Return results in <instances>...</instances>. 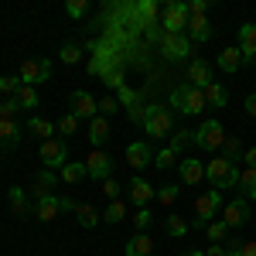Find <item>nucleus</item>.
<instances>
[{
	"label": "nucleus",
	"instance_id": "1",
	"mask_svg": "<svg viewBox=\"0 0 256 256\" xmlns=\"http://www.w3.org/2000/svg\"><path fill=\"white\" fill-rule=\"evenodd\" d=\"M171 106H174L178 113H184V116H198L208 102H205V89H198L192 82H181L171 89Z\"/></svg>",
	"mask_w": 256,
	"mask_h": 256
},
{
	"label": "nucleus",
	"instance_id": "2",
	"mask_svg": "<svg viewBox=\"0 0 256 256\" xmlns=\"http://www.w3.org/2000/svg\"><path fill=\"white\" fill-rule=\"evenodd\" d=\"M205 181H208L216 192H229V188L239 184V168L229 164L226 158H212L208 164H205Z\"/></svg>",
	"mask_w": 256,
	"mask_h": 256
},
{
	"label": "nucleus",
	"instance_id": "3",
	"mask_svg": "<svg viewBox=\"0 0 256 256\" xmlns=\"http://www.w3.org/2000/svg\"><path fill=\"white\" fill-rule=\"evenodd\" d=\"M188 4H181V0H171V4H164L160 7V28H164V34H184L188 31Z\"/></svg>",
	"mask_w": 256,
	"mask_h": 256
},
{
	"label": "nucleus",
	"instance_id": "4",
	"mask_svg": "<svg viewBox=\"0 0 256 256\" xmlns=\"http://www.w3.org/2000/svg\"><path fill=\"white\" fill-rule=\"evenodd\" d=\"M79 202H72L68 195H44V198H34V216L38 222H52L58 212H76Z\"/></svg>",
	"mask_w": 256,
	"mask_h": 256
},
{
	"label": "nucleus",
	"instance_id": "5",
	"mask_svg": "<svg viewBox=\"0 0 256 256\" xmlns=\"http://www.w3.org/2000/svg\"><path fill=\"white\" fill-rule=\"evenodd\" d=\"M144 134H147V144L168 137V134H171V110H164V106H147Z\"/></svg>",
	"mask_w": 256,
	"mask_h": 256
},
{
	"label": "nucleus",
	"instance_id": "6",
	"mask_svg": "<svg viewBox=\"0 0 256 256\" xmlns=\"http://www.w3.org/2000/svg\"><path fill=\"white\" fill-rule=\"evenodd\" d=\"M41 164L48 168V171H62L65 164H68V144L65 140H58V137H52V140H41Z\"/></svg>",
	"mask_w": 256,
	"mask_h": 256
},
{
	"label": "nucleus",
	"instance_id": "7",
	"mask_svg": "<svg viewBox=\"0 0 256 256\" xmlns=\"http://www.w3.org/2000/svg\"><path fill=\"white\" fill-rule=\"evenodd\" d=\"M222 144H226V130H222V123L218 120H202V126L195 130V147L202 150H222Z\"/></svg>",
	"mask_w": 256,
	"mask_h": 256
},
{
	"label": "nucleus",
	"instance_id": "8",
	"mask_svg": "<svg viewBox=\"0 0 256 256\" xmlns=\"http://www.w3.org/2000/svg\"><path fill=\"white\" fill-rule=\"evenodd\" d=\"M253 216V208H250V198H229L226 205H222V222L229 226V229H236V226H246Z\"/></svg>",
	"mask_w": 256,
	"mask_h": 256
},
{
	"label": "nucleus",
	"instance_id": "9",
	"mask_svg": "<svg viewBox=\"0 0 256 256\" xmlns=\"http://www.w3.org/2000/svg\"><path fill=\"white\" fill-rule=\"evenodd\" d=\"M48 76H52V62H44V58L20 62V72H18L20 86H34V89H38V82H44Z\"/></svg>",
	"mask_w": 256,
	"mask_h": 256
},
{
	"label": "nucleus",
	"instance_id": "10",
	"mask_svg": "<svg viewBox=\"0 0 256 256\" xmlns=\"http://www.w3.org/2000/svg\"><path fill=\"white\" fill-rule=\"evenodd\" d=\"M68 106H72V116H79V120L99 116V99H92V92H86V89H76L68 96Z\"/></svg>",
	"mask_w": 256,
	"mask_h": 256
},
{
	"label": "nucleus",
	"instance_id": "11",
	"mask_svg": "<svg viewBox=\"0 0 256 256\" xmlns=\"http://www.w3.org/2000/svg\"><path fill=\"white\" fill-rule=\"evenodd\" d=\"M160 55H164L168 62H184L188 55H192V41L184 38V34H164Z\"/></svg>",
	"mask_w": 256,
	"mask_h": 256
},
{
	"label": "nucleus",
	"instance_id": "12",
	"mask_svg": "<svg viewBox=\"0 0 256 256\" xmlns=\"http://www.w3.org/2000/svg\"><path fill=\"white\" fill-rule=\"evenodd\" d=\"M113 171V158L106 154V150H89V158H86V174H92L96 181H106Z\"/></svg>",
	"mask_w": 256,
	"mask_h": 256
},
{
	"label": "nucleus",
	"instance_id": "13",
	"mask_svg": "<svg viewBox=\"0 0 256 256\" xmlns=\"http://www.w3.org/2000/svg\"><path fill=\"white\" fill-rule=\"evenodd\" d=\"M126 164L140 171V168H147V164H154V147L147 144V140H134L130 147H126Z\"/></svg>",
	"mask_w": 256,
	"mask_h": 256
},
{
	"label": "nucleus",
	"instance_id": "14",
	"mask_svg": "<svg viewBox=\"0 0 256 256\" xmlns=\"http://www.w3.org/2000/svg\"><path fill=\"white\" fill-rule=\"evenodd\" d=\"M218 208H222V192H205V195L195 198V212L205 226H208V218H216Z\"/></svg>",
	"mask_w": 256,
	"mask_h": 256
},
{
	"label": "nucleus",
	"instance_id": "15",
	"mask_svg": "<svg viewBox=\"0 0 256 256\" xmlns=\"http://www.w3.org/2000/svg\"><path fill=\"white\" fill-rule=\"evenodd\" d=\"M178 178H181V184H202L205 181V164L198 158H184L178 164Z\"/></svg>",
	"mask_w": 256,
	"mask_h": 256
},
{
	"label": "nucleus",
	"instance_id": "16",
	"mask_svg": "<svg viewBox=\"0 0 256 256\" xmlns=\"http://www.w3.org/2000/svg\"><path fill=\"white\" fill-rule=\"evenodd\" d=\"M188 82H192V86H198V89H205V86H212V65H208V62L205 58H192L188 62Z\"/></svg>",
	"mask_w": 256,
	"mask_h": 256
},
{
	"label": "nucleus",
	"instance_id": "17",
	"mask_svg": "<svg viewBox=\"0 0 256 256\" xmlns=\"http://www.w3.org/2000/svg\"><path fill=\"white\" fill-rule=\"evenodd\" d=\"M239 52H242V65L256 62V24H242L239 28Z\"/></svg>",
	"mask_w": 256,
	"mask_h": 256
},
{
	"label": "nucleus",
	"instance_id": "18",
	"mask_svg": "<svg viewBox=\"0 0 256 256\" xmlns=\"http://www.w3.org/2000/svg\"><path fill=\"white\" fill-rule=\"evenodd\" d=\"M18 144H20V126L14 120H0V150L10 154V150H18Z\"/></svg>",
	"mask_w": 256,
	"mask_h": 256
},
{
	"label": "nucleus",
	"instance_id": "19",
	"mask_svg": "<svg viewBox=\"0 0 256 256\" xmlns=\"http://www.w3.org/2000/svg\"><path fill=\"white\" fill-rule=\"evenodd\" d=\"M86 137H89V144H92V150H99V147L110 140V120L106 116H92L89 120V134H86Z\"/></svg>",
	"mask_w": 256,
	"mask_h": 256
},
{
	"label": "nucleus",
	"instance_id": "20",
	"mask_svg": "<svg viewBox=\"0 0 256 256\" xmlns=\"http://www.w3.org/2000/svg\"><path fill=\"white\" fill-rule=\"evenodd\" d=\"M55 184H58V171H48V168H41L38 174H34V198L55 195Z\"/></svg>",
	"mask_w": 256,
	"mask_h": 256
},
{
	"label": "nucleus",
	"instance_id": "21",
	"mask_svg": "<svg viewBox=\"0 0 256 256\" xmlns=\"http://www.w3.org/2000/svg\"><path fill=\"white\" fill-rule=\"evenodd\" d=\"M7 202H10V212H14L18 218H28L31 212H34V208L28 205V192L18 188V184H14V188H7Z\"/></svg>",
	"mask_w": 256,
	"mask_h": 256
},
{
	"label": "nucleus",
	"instance_id": "22",
	"mask_svg": "<svg viewBox=\"0 0 256 256\" xmlns=\"http://www.w3.org/2000/svg\"><path fill=\"white\" fill-rule=\"evenodd\" d=\"M154 195H158V192H154L144 178H134V181H130V202H134L137 208H147V202H150Z\"/></svg>",
	"mask_w": 256,
	"mask_h": 256
},
{
	"label": "nucleus",
	"instance_id": "23",
	"mask_svg": "<svg viewBox=\"0 0 256 256\" xmlns=\"http://www.w3.org/2000/svg\"><path fill=\"white\" fill-rule=\"evenodd\" d=\"M216 65L222 68V72H239L242 68V52H239V44L236 48H226V52H218V58H216Z\"/></svg>",
	"mask_w": 256,
	"mask_h": 256
},
{
	"label": "nucleus",
	"instance_id": "24",
	"mask_svg": "<svg viewBox=\"0 0 256 256\" xmlns=\"http://www.w3.org/2000/svg\"><path fill=\"white\" fill-rule=\"evenodd\" d=\"M212 38V24H208V18H188V41H208Z\"/></svg>",
	"mask_w": 256,
	"mask_h": 256
},
{
	"label": "nucleus",
	"instance_id": "25",
	"mask_svg": "<svg viewBox=\"0 0 256 256\" xmlns=\"http://www.w3.org/2000/svg\"><path fill=\"white\" fill-rule=\"evenodd\" d=\"M58 178L65 181V184H82V181L89 178V174H86V160H82V164H79V160H68V164L58 171Z\"/></svg>",
	"mask_w": 256,
	"mask_h": 256
},
{
	"label": "nucleus",
	"instance_id": "26",
	"mask_svg": "<svg viewBox=\"0 0 256 256\" xmlns=\"http://www.w3.org/2000/svg\"><path fill=\"white\" fill-rule=\"evenodd\" d=\"M76 218H79L82 229H96L99 222H102V216H99V212L92 208V205H89V202H79V205H76Z\"/></svg>",
	"mask_w": 256,
	"mask_h": 256
},
{
	"label": "nucleus",
	"instance_id": "27",
	"mask_svg": "<svg viewBox=\"0 0 256 256\" xmlns=\"http://www.w3.org/2000/svg\"><path fill=\"white\" fill-rule=\"evenodd\" d=\"M150 253H154V242H150L147 232H137V236L126 242V256H150Z\"/></svg>",
	"mask_w": 256,
	"mask_h": 256
},
{
	"label": "nucleus",
	"instance_id": "28",
	"mask_svg": "<svg viewBox=\"0 0 256 256\" xmlns=\"http://www.w3.org/2000/svg\"><path fill=\"white\" fill-rule=\"evenodd\" d=\"M242 154H246V147H242V140L229 134V137H226V144H222V158L229 160V164H239V160H242Z\"/></svg>",
	"mask_w": 256,
	"mask_h": 256
},
{
	"label": "nucleus",
	"instance_id": "29",
	"mask_svg": "<svg viewBox=\"0 0 256 256\" xmlns=\"http://www.w3.org/2000/svg\"><path fill=\"white\" fill-rule=\"evenodd\" d=\"M205 102H208V106H216V110H222V106L229 102V92H226V86H222V82H212V86H205Z\"/></svg>",
	"mask_w": 256,
	"mask_h": 256
},
{
	"label": "nucleus",
	"instance_id": "30",
	"mask_svg": "<svg viewBox=\"0 0 256 256\" xmlns=\"http://www.w3.org/2000/svg\"><path fill=\"white\" fill-rule=\"evenodd\" d=\"M236 188L242 192V198H250V202L256 198V171L253 168H242V171H239V184Z\"/></svg>",
	"mask_w": 256,
	"mask_h": 256
},
{
	"label": "nucleus",
	"instance_id": "31",
	"mask_svg": "<svg viewBox=\"0 0 256 256\" xmlns=\"http://www.w3.org/2000/svg\"><path fill=\"white\" fill-rule=\"evenodd\" d=\"M14 102H18L20 110H38V89H34V86H20Z\"/></svg>",
	"mask_w": 256,
	"mask_h": 256
},
{
	"label": "nucleus",
	"instance_id": "32",
	"mask_svg": "<svg viewBox=\"0 0 256 256\" xmlns=\"http://www.w3.org/2000/svg\"><path fill=\"white\" fill-rule=\"evenodd\" d=\"M123 218H126V202H123V198L110 202V205H106V212H102V222H113V226H120Z\"/></svg>",
	"mask_w": 256,
	"mask_h": 256
},
{
	"label": "nucleus",
	"instance_id": "33",
	"mask_svg": "<svg viewBox=\"0 0 256 256\" xmlns=\"http://www.w3.org/2000/svg\"><path fill=\"white\" fill-rule=\"evenodd\" d=\"M28 130H31V134H38V137H44V140H52L55 123H52V120H44V116H31V120H28Z\"/></svg>",
	"mask_w": 256,
	"mask_h": 256
},
{
	"label": "nucleus",
	"instance_id": "34",
	"mask_svg": "<svg viewBox=\"0 0 256 256\" xmlns=\"http://www.w3.org/2000/svg\"><path fill=\"white\" fill-rule=\"evenodd\" d=\"M164 229H168V236H174V239H181V236H188V218H181V216H168L164 218Z\"/></svg>",
	"mask_w": 256,
	"mask_h": 256
},
{
	"label": "nucleus",
	"instance_id": "35",
	"mask_svg": "<svg viewBox=\"0 0 256 256\" xmlns=\"http://www.w3.org/2000/svg\"><path fill=\"white\" fill-rule=\"evenodd\" d=\"M137 14L144 18V24H154L158 14H160V4H158V0H140V4H137Z\"/></svg>",
	"mask_w": 256,
	"mask_h": 256
},
{
	"label": "nucleus",
	"instance_id": "36",
	"mask_svg": "<svg viewBox=\"0 0 256 256\" xmlns=\"http://www.w3.org/2000/svg\"><path fill=\"white\" fill-rule=\"evenodd\" d=\"M192 144H195V130H178V134H174V140H171L168 147H171L174 154H181V150H188Z\"/></svg>",
	"mask_w": 256,
	"mask_h": 256
},
{
	"label": "nucleus",
	"instance_id": "37",
	"mask_svg": "<svg viewBox=\"0 0 256 256\" xmlns=\"http://www.w3.org/2000/svg\"><path fill=\"white\" fill-rule=\"evenodd\" d=\"M58 58L65 62V65H79V62H82V48H79V44H72V41H68V44H62Z\"/></svg>",
	"mask_w": 256,
	"mask_h": 256
},
{
	"label": "nucleus",
	"instance_id": "38",
	"mask_svg": "<svg viewBox=\"0 0 256 256\" xmlns=\"http://www.w3.org/2000/svg\"><path fill=\"white\" fill-rule=\"evenodd\" d=\"M102 86H110V89H123V86H126V82H123V68L110 65V68L102 72Z\"/></svg>",
	"mask_w": 256,
	"mask_h": 256
},
{
	"label": "nucleus",
	"instance_id": "39",
	"mask_svg": "<svg viewBox=\"0 0 256 256\" xmlns=\"http://www.w3.org/2000/svg\"><path fill=\"white\" fill-rule=\"evenodd\" d=\"M174 164H178V154L171 147H164V150L154 154V168H160V171H168V168H174Z\"/></svg>",
	"mask_w": 256,
	"mask_h": 256
},
{
	"label": "nucleus",
	"instance_id": "40",
	"mask_svg": "<svg viewBox=\"0 0 256 256\" xmlns=\"http://www.w3.org/2000/svg\"><path fill=\"white\" fill-rule=\"evenodd\" d=\"M205 232H208V239H212V242H226V236H229V226L218 218V222H208V226H205Z\"/></svg>",
	"mask_w": 256,
	"mask_h": 256
},
{
	"label": "nucleus",
	"instance_id": "41",
	"mask_svg": "<svg viewBox=\"0 0 256 256\" xmlns=\"http://www.w3.org/2000/svg\"><path fill=\"white\" fill-rule=\"evenodd\" d=\"M120 110H123V106H120L116 96H102L99 99V116H116Z\"/></svg>",
	"mask_w": 256,
	"mask_h": 256
},
{
	"label": "nucleus",
	"instance_id": "42",
	"mask_svg": "<svg viewBox=\"0 0 256 256\" xmlns=\"http://www.w3.org/2000/svg\"><path fill=\"white\" fill-rule=\"evenodd\" d=\"M18 89H20V79L18 76H0V92H4V96H18Z\"/></svg>",
	"mask_w": 256,
	"mask_h": 256
},
{
	"label": "nucleus",
	"instance_id": "43",
	"mask_svg": "<svg viewBox=\"0 0 256 256\" xmlns=\"http://www.w3.org/2000/svg\"><path fill=\"white\" fill-rule=\"evenodd\" d=\"M150 222H154V212H150V208H137V216H134L137 232H147V229H150Z\"/></svg>",
	"mask_w": 256,
	"mask_h": 256
},
{
	"label": "nucleus",
	"instance_id": "44",
	"mask_svg": "<svg viewBox=\"0 0 256 256\" xmlns=\"http://www.w3.org/2000/svg\"><path fill=\"white\" fill-rule=\"evenodd\" d=\"M65 14H68V18H86V14H89V4H86V0H68V4H65Z\"/></svg>",
	"mask_w": 256,
	"mask_h": 256
},
{
	"label": "nucleus",
	"instance_id": "45",
	"mask_svg": "<svg viewBox=\"0 0 256 256\" xmlns=\"http://www.w3.org/2000/svg\"><path fill=\"white\" fill-rule=\"evenodd\" d=\"M178 195H181L178 184H164V188H158V202H160V205H174Z\"/></svg>",
	"mask_w": 256,
	"mask_h": 256
},
{
	"label": "nucleus",
	"instance_id": "46",
	"mask_svg": "<svg viewBox=\"0 0 256 256\" xmlns=\"http://www.w3.org/2000/svg\"><path fill=\"white\" fill-rule=\"evenodd\" d=\"M58 130H62V137H72V134L79 130V116H72V113H65V116L58 120Z\"/></svg>",
	"mask_w": 256,
	"mask_h": 256
},
{
	"label": "nucleus",
	"instance_id": "47",
	"mask_svg": "<svg viewBox=\"0 0 256 256\" xmlns=\"http://www.w3.org/2000/svg\"><path fill=\"white\" fill-rule=\"evenodd\" d=\"M120 106L134 110V106H140V96L134 92V89H126V86H123V89H120Z\"/></svg>",
	"mask_w": 256,
	"mask_h": 256
},
{
	"label": "nucleus",
	"instance_id": "48",
	"mask_svg": "<svg viewBox=\"0 0 256 256\" xmlns=\"http://www.w3.org/2000/svg\"><path fill=\"white\" fill-rule=\"evenodd\" d=\"M18 110H20V106L14 102V99H4V102H0V120H14Z\"/></svg>",
	"mask_w": 256,
	"mask_h": 256
},
{
	"label": "nucleus",
	"instance_id": "49",
	"mask_svg": "<svg viewBox=\"0 0 256 256\" xmlns=\"http://www.w3.org/2000/svg\"><path fill=\"white\" fill-rule=\"evenodd\" d=\"M144 34L160 44V41H164V28H160V24H144Z\"/></svg>",
	"mask_w": 256,
	"mask_h": 256
},
{
	"label": "nucleus",
	"instance_id": "50",
	"mask_svg": "<svg viewBox=\"0 0 256 256\" xmlns=\"http://www.w3.org/2000/svg\"><path fill=\"white\" fill-rule=\"evenodd\" d=\"M102 192H106L110 202H116V198H120V184L113 181V178H106V181H102Z\"/></svg>",
	"mask_w": 256,
	"mask_h": 256
},
{
	"label": "nucleus",
	"instance_id": "51",
	"mask_svg": "<svg viewBox=\"0 0 256 256\" xmlns=\"http://www.w3.org/2000/svg\"><path fill=\"white\" fill-rule=\"evenodd\" d=\"M242 106H246V113H250V116L256 120V92H250V96H246V102H242Z\"/></svg>",
	"mask_w": 256,
	"mask_h": 256
},
{
	"label": "nucleus",
	"instance_id": "52",
	"mask_svg": "<svg viewBox=\"0 0 256 256\" xmlns=\"http://www.w3.org/2000/svg\"><path fill=\"white\" fill-rule=\"evenodd\" d=\"M205 256H229L226 253V246H222V242H212V246H208V253Z\"/></svg>",
	"mask_w": 256,
	"mask_h": 256
},
{
	"label": "nucleus",
	"instance_id": "53",
	"mask_svg": "<svg viewBox=\"0 0 256 256\" xmlns=\"http://www.w3.org/2000/svg\"><path fill=\"white\" fill-rule=\"evenodd\" d=\"M242 160H246V168H253V171H256V147H250V150L242 154Z\"/></svg>",
	"mask_w": 256,
	"mask_h": 256
},
{
	"label": "nucleus",
	"instance_id": "54",
	"mask_svg": "<svg viewBox=\"0 0 256 256\" xmlns=\"http://www.w3.org/2000/svg\"><path fill=\"white\" fill-rule=\"evenodd\" d=\"M239 256H256V242H242L239 246Z\"/></svg>",
	"mask_w": 256,
	"mask_h": 256
},
{
	"label": "nucleus",
	"instance_id": "55",
	"mask_svg": "<svg viewBox=\"0 0 256 256\" xmlns=\"http://www.w3.org/2000/svg\"><path fill=\"white\" fill-rule=\"evenodd\" d=\"M184 256H205V253H202V250H192V253H184Z\"/></svg>",
	"mask_w": 256,
	"mask_h": 256
}]
</instances>
